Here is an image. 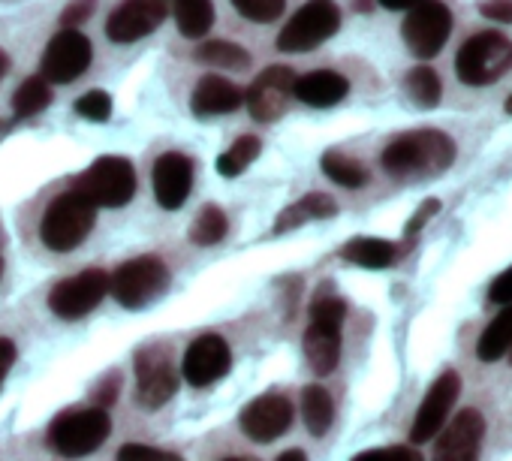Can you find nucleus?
<instances>
[{"label":"nucleus","mask_w":512,"mask_h":461,"mask_svg":"<svg viewBox=\"0 0 512 461\" xmlns=\"http://www.w3.org/2000/svg\"><path fill=\"white\" fill-rule=\"evenodd\" d=\"M94 220H97V205L88 202L79 190H67L55 196L43 211L40 239L55 254L76 251L94 229Z\"/></svg>","instance_id":"1"},{"label":"nucleus","mask_w":512,"mask_h":461,"mask_svg":"<svg viewBox=\"0 0 512 461\" xmlns=\"http://www.w3.org/2000/svg\"><path fill=\"white\" fill-rule=\"evenodd\" d=\"M455 157V145L449 136L437 133V130H419V133H407L401 139H395L386 151H383V169L395 178L404 175H422V172H443Z\"/></svg>","instance_id":"2"},{"label":"nucleus","mask_w":512,"mask_h":461,"mask_svg":"<svg viewBox=\"0 0 512 461\" xmlns=\"http://www.w3.org/2000/svg\"><path fill=\"white\" fill-rule=\"evenodd\" d=\"M109 431H112V422L103 407L64 410L49 425V446L64 458H82L100 449Z\"/></svg>","instance_id":"3"},{"label":"nucleus","mask_w":512,"mask_h":461,"mask_svg":"<svg viewBox=\"0 0 512 461\" xmlns=\"http://www.w3.org/2000/svg\"><path fill=\"white\" fill-rule=\"evenodd\" d=\"M509 67H512V43L497 31H485V34L470 37L455 55L458 79L464 85H473V88L497 82Z\"/></svg>","instance_id":"4"},{"label":"nucleus","mask_w":512,"mask_h":461,"mask_svg":"<svg viewBox=\"0 0 512 461\" xmlns=\"http://www.w3.org/2000/svg\"><path fill=\"white\" fill-rule=\"evenodd\" d=\"M347 305L341 299H320L311 308V326L305 332V356L314 374L326 377L338 368L341 359V323Z\"/></svg>","instance_id":"5"},{"label":"nucleus","mask_w":512,"mask_h":461,"mask_svg":"<svg viewBox=\"0 0 512 461\" xmlns=\"http://www.w3.org/2000/svg\"><path fill=\"white\" fill-rule=\"evenodd\" d=\"M88 202L97 208H118L127 205L136 193V172L133 163L124 157H100L94 160L73 184Z\"/></svg>","instance_id":"6"},{"label":"nucleus","mask_w":512,"mask_h":461,"mask_svg":"<svg viewBox=\"0 0 512 461\" xmlns=\"http://www.w3.org/2000/svg\"><path fill=\"white\" fill-rule=\"evenodd\" d=\"M169 287V269L157 257H136L109 278V293L115 296L118 305L136 311L163 296Z\"/></svg>","instance_id":"7"},{"label":"nucleus","mask_w":512,"mask_h":461,"mask_svg":"<svg viewBox=\"0 0 512 461\" xmlns=\"http://www.w3.org/2000/svg\"><path fill=\"white\" fill-rule=\"evenodd\" d=\"M178 392V371L172 350L157 341L136 353V398L148 410H160Z\"/></svg>","instance_id":"8"},{"label":"nucleus","mask_w":512,"mask_h":461,"mask_svg":"<svg viewBox=\"0 0 512 461\" xmlns=\"http://www.w3.org/2000/svg\"><path fill=\"white\" fill-rule=\"evenodd\" d=\"M341 28V10L335 0H308V4L287 22L278 37L281 52H311L323 46Z\"/></svg>","instance_id":"9"},{"label":"nucleus","mask_w":512,"mask_h":461,"mask_svg":"<svg viewBox=\"0 0 512 461\" xmlns=\"http://www.w3.org/2000/svg\"><path fill=\"white\" fill-rule=\"evenodd\" d=\"M449 31H452V13L446 4H440V0H422V4L407 10L404 28H401L407 49L419 61L440 55V49L449 40Z\"/></svg>","instance_id":"10"},{"label":"nucleus","mask_w":512,"mask_h":461,"mask_svg":"<svg viewBox=\"0 0 512 461\" xmlns=\"http://www.w3.org/2000/svg\"><path fill=\"white\" fill-rule=\"evenodd\" d=\"M106 293H109V275L103 269H85L76 278L61 281L49 293V308L61 320H79L91 314L103 302Z\"/></svg>","instance_id":"11"},{"label":"nucleus","mask_w":512,"mask_h":461,"mask_svg":"<svg viewBox=\"0 0 512 461\" xmlns=\"http://www.w3.org/2000/svg\"><path fill=\"white\" fill-rule=\"evenodd\" d=\"M169 16V0H124L109 13L106 34L112 43H136L154 34Z\"/></svg>","instance_id":"12"},{"label":"nucleus","mask_w":512,"mask_h":461,"mask_svg":"<svg viewBox=\"0 0 512 461\" xmlns=\"http://www.w3.org/2000/svg\"><path fill=\"white\" fill-rule=\"evenodd\" d=\"M91 40L79 31H61L43 52V73L55 85L76 82L91 67Z\"/></svg>","instance_id":"13"},{"label":"nucleus","mask_w":512,"mask_h":461,"mask_svg":"<svg viewBox=\"0 0 512 461\" xmlns=\"http://www.w3.org/2000/svg\"><path fill=\"white\" fill-rule=\"evenodd\" d=\"M293 425V401L269 392L253 398L244 410H241V431L256 440V443H272L281 434H287Z\"/></svg>","instance_id":"14"},{"label":"nucleus","mask_w":512,"mask_h":461,"mask_svg":"<svg viewBox=\"0 0 512 461\" xmlns=\"http://www.w3.org/2000/svg\"><path fill=\"white\" fill-rule=\"evenodd\" d=\"M458 392H461V377L455 371H446L431 383V389L425 392V398L416 410L413 428H410L413 443H428L431 437H437V431L449 419L452 404L458 401Z\"/></svg>","instance_id":"15"},{"label":"nucleus","mask_w":512,"mask_h":461,"mask_svg":"<svg viewBox=\"0 0 512 461\" xmlns=\"http://www.w3.org/2000/svg\"><path fill=\"white\" fill-rule=\"evenodd\" d=\"M296 76L287 67H269L266 73L256 76V82L247 91V109L256 121H275L284 115L290 97H293Z\"/></svg>","instance_id":"16"},{"label":"nucleus","mask_w":512,"mask_h":461,"mask_svg":"<svg viewBox=\"0 0 512 461\" xmlns=\"http://www.w3.org/2000/svg\"><path fill=\"white\" fill-rule=\"evenodd\" d=\"M229 365H232L229 344L220 335H202L187 347L181 374L187 377L190 386H211L214 380L226 377Z\"/></svg>","instance_id":"17"},{"label":"nucleus","mask_w":512,"mask_h":461,"mask_svg":"<svg viewBox=\"0 0 512 461\" xmlns=\"http://www.w3.org/2000/svg\"><path fill=\"white\" fill-rule=\"evenodd\" d=\"M482 437H485V419L479 410L467 407L440 434L437 449H434V461H479Z\"/></svg>","instance_id":"18"},{"label":"nucleus","mask_w":512,"mask_h":461,"mask_svg":"<svg viewBox=\"0 0 512 461\" xmlns=\"http://www.w3.org/2000/svg\"><path fill=\"white\" fill-rule=\"evenodd\" d=\"M190 184H193V160L187 154L166 151L157 157V163H154V196L163 208H169V211L181 208L184 199L190 196Z\"/></svg>","instance_id":"19"},{"label":"nucleus","mask_w":512,"mask_h":461,"mask_svg":"<svg viewBox=\"0 0 512 461\" xmlns=\"http://www.w3.org/2000/svg\"><path fill=\"white\" fill-rule=\"evenodd\" d=\"M244 103V91L238 85H232L229 79L220 76H205L196 82L193 97H190V109L196 115H229Z\"/></svg>","instance_id":"20"},{"label":"nucleus","mask_w":512,"mask_h":461,"mask_svg":"<svg viewBox=\"0 0 512 461\" xmlns=\"http://www.w3.org/2000/svg\"><path fill=\"white\" fill-rule=\"evenodd\" d=\"M347 91H350V82L335 70H314V73L296 79V85H293V94L305 106H314V109L338 106L347 97Z\"/></svg>","instance_id":"21"},{"label":"nucleus","mask_w":512,"mask_h":461,"mask_svg":"<svg viewBox=\"0 0 512 461\" xmlns=\"http://www.w3.org/2000/svg\"><path fill=\"white\" fill-rule=\"evenodd\" d=\"M338 205L332 196L326 193H308L305 199H299L296 205L284 208V214L278 217L275 223V233H290V229L308 223V220H326V217H335Z\"/></svg>","instance_id":"22"},{"label":"nucleus","mask_w":512,"mask_h":461,"mask_svg":"<svg viewBox=\"0 0 512 461\" xmlns=\"http://www.w3.org/2000/svg\"><path fill=\"white\" fill-rule=\"evenodd\" d=\"M344 260L362 269H389L398 260V248L386 239H353L344 248Z\"/></svg>","instance_id":"23"},{"label":"nucleus","mask_w":512,"mask_h":461,"mask_svg":"<svg viewBox=\"0 0 512 461\" xmlns=\"http://www.w3.org/2000/svg\"><path fill=\"white\" fill-rule=\"evenodd\" d=\"M169 4L175 13V25L184 37L199 40L211 31V25H214L211 0H169Z\"/></svg>","instance_id":"24"},{"label":"nucleus","mask_w":512,"mask_h":461,"mask_svg":"<svg viewBox=\"0 0 512 461\" xmlns=\"http://www.w3.org/2000/svg\"><path fill=\"white\" fill-rule=\"evenodd\" d=\"M302 416H305L308 431L314 437H323L332 428V422H335V401H332V395L323 386H317V383L305 386V392H302Z\"/></svg>","instance_id":"25"},{"label":"nucleus","mask_w":512,"mask_h":461,"mask_svg":"<svg viewBox=\"0 0 512 461\" xmlns=\"http://www.w3.org/2000/svg\"><path fill=\"white\" fill-rule=\"evenodd\" d=\"M512 347V305H506L482 332L479 344H476V356L482 362H497L509 353Z\"/></svg>","instance_id":"26"},{"label":"nucleus","mask_w":512,"mask_h":461,"mask_svg":"<svg viewBox=\"0 0 512 461\" xmlns=\"http://www.w3.org/2000/svg\"><path fill=\"white\" fill-rule=\"evenodd\" d=\"M260 151H263V142L256 139V136H238V139L229 145V151H223V154L217 157V172H220L223 178H235V175H241L256 157H260Z\"/></svg>","instance_id":"27"},{"label":"nucleus","mask_w":512,"mask_h":461,"mask_svg":"<svg viewBox=\"0 0 512 461\" xmlns=\"http://www.w3.org/2000/svg\"><path fill=\"white\" fill-rule=\"evenodd\" d=\"M226 226H229L226 223V214L217 205H205L199 211V217L193 220V226H190V242L199 245V248H211V245L223 242Z\"/></svg>","instance_id":"28"},{"label":"nucleus","mask_w":512,"mask_h":461,"mask_svg":"<svg viewBox=\"0 0 512 461\" xmlns=\"http://www.w3.org/2000/svg\"><path fill=\"white\" fill-rule=\"evenodd\" d=\"M323 172H326L335 184L350 187V190H356V187H362V184L368 181V169H365L362 163H356L353 157H344V154H338V151H326V154H323Z\"/></svg>","instance_id":"29"},{"label":"nucleus","mask_w":512,"mask_h":461,"mask_svg":"<svg viewBox=\"0 0 512 461\" xmlns=\"http://www.w3.org/2000/svg\"><path fill=\"white\" fill-rule=\"evenodd\" d=\"M407 94H410V100L416 103V106H422V109H434L437 103H440V79H437V73L431 70V67H413L410 73H407Z\"/></svg>","instance_id":"30"},{"label":"nucleus","mask_w":512,"mask_h":461,"mask_svg":"<svg viewBox=\"0 0 512 461\" xmlns=\"http://www.w3.org/2000/svg\"><path fill=\"white\" fill-rule=\"evenodd\" d=\"M49 103H52V88H49L46 79H25L19 85V91L13 94V109H16L19 118L43 112Z\"/></svg>","instance_id":"31"},{"label":"nucleus","mask_w":512,"mask_h":461,"mask_svg":"<svg viewBox=\"0 0 512 461\" xmlns=\"http://www.w3.org/2000/svg\"><path fill=\"white\" fill-rule=\"evenodd\" d=\"M196 58L202 64H211V67H226V70H238V67H247L250 55L235 46V43H226V40H208L205 46L196 49Z\"/></svg>","instance_id":"32"},{"label":"nucleus","mask_w":512,"mask_h":461,"mask_svg":"<svg viewBox=\"0 0 512 461\" xmlns=\"http://www.w3.org/2000/svg\"><path fill=\"white\" fill-rule=\"evenodd\" d=\"M232 7H235L244 19L263 25V22H275V19L284 13L287 0H232Z\"/></svg>","instance_id":"33"},{"label":"nucleus","mask_w":512,"mask_h":461,"mask_svg":"<svg viewBox=\"0 0 512 461\" xmlns=\"http://www.w3.org/2000/svg\"><path fill=\"white\" fill-rule=\"evenodd\" d=\"M76 112L88 121H109L112 115V97L106 91H88L85 97H79Z\"/></svg>","instance_id":"34"},{"label":"nucleus","mask_w":512,"mask_h":461,"mask_svg":"<svg viewBox=\"0 0 512 461\" xmlns=\"http://www.w3.org/2000/svg\"><path fill=\"white\" fill-rule=\"evenodd\" d=\"M118 461H184L175 452L157 449V446H145V443H124L118 449Z\"/></svg>","instance_id":"35"},{"label":"nucleus","mask_w":512,"mask_h":461,"mask_svg":"<svg viewBox=\"0 0 512 461\" xmlns=\"http://www.w3.org/2000/svg\"><path fill=\"white\" fill-rule=\"evenodd\" d=\"M353 461H422L416 449H407V446H389V449H368V452H359Z\"/></svg>","instance_id":"36"},{"label":"nucleus","mask_w":512,"mask_h":461,"mask_svg":"<svg viewBox=\"0 0 512 461\" xmlns=\"http://www.w3.org/2000/svg\"><path fill=\"white\" fill-rule=\"evenodd\" d=\"M488 302H494V305H512V266H509L503 275H497V278L491 281V287H488Z\"/></svg>","instance_id":"37"},{"label":"nucleus","mask_w":512,"mask_h":461,"mask_svg":"<svg viewBox=\"0 0 512 461\" xmlns=\"http://www.w3.org/2000/svg\"><path fill=\"white\" fill-rule=\"evenodd\" d=\"M485 19H494V22H512V0H488V4L479 7Z\"/></svg>","instance_id":"38"},{"label":"nucleus","mask_w":512,"mask_h":461,"mask_svg":"<svg viewBox=\"0 0 512 461\" xmlns=\"http://www.w3.org/2000/svg\"><path fill=\"white\" fill-rule=\"evenodd\" d=\"M437 208H440V202H437V199H428V202H422V205H419V211L413 214V220L407 223V236H416L419 229H422V223H428V220L437 214Z\"/></svg>","instance_id":"39"},{"label":"nucleus","mask_w":512,"mask_h":461,"mask_svg":"<svg viewBox=\"0 0 512 461\" xmlns=\"http://www.w3.org/2000/svg\"><path fill=\"white\" fill-rule=\"evenodd\" d=\"M91 10H94V0H76V4H70V7L64 10V25H79V22H85V19L91 16Z\"/></svg>","instance_id":"40"},{"label":"nucleus","mask_w":512,"mask_h":461,"mask_svg":"<svg viewBox=\"0 0 512 461\" xmlns=\"http://www.w3.org/2000/svg\"><path fill=\"white\" fill-rule=\"evenodd\" d=\"M118 386H121V383H118V377H115V374H109V377L94 389V401H97L94 407H100V404H112V401H115V395H118Z\"/></svg>","instance_id":"41"},{"label":"nucleus","mask_w":512,"mask_h":461,"mask_svg":"<svg viewBox=\"0 0 512 461\" xmlns=\"http://www.w3.org/2000/svg\"><path fill=\"white\" fill-rule=\"evenodd\" d=\"M13 362H16V344L10 338H0V383L10 374Z\"/></svg>","instance_id":"42"},{"label":"nucleus","mask_w":512,"mask_h":461,"mask_svg":"<svg viewBox=\"0 0 512 461\" xmlns=\"http://www.w3.org/2000/svg\"><path fill=\"white\" fill-rule=\"evenodd\" d=\"M380 7H386V10H413L416 4H422V0H377Z\"/></svg>","instance_id":"43"},{"label":"nucleus","mask_w":512,"mask_h":461,"mask_svg":"<svg viewBox=\"0 0 512 461\" xmlns=\"http://www.w3.org/2000/svg\"><path fill=\"white\" fill-rule=\"evenodd\" d=\"M278 461H308L302 449H287L284 455H278Z\"/></svg>","instance_id":"44"},{"label":"nucleus","mask_w":512,"mask_h":461,"mask_svg":"<svg viewBox=\"0 0 512 461\" xmlns=\"http://www.w3.org/2000/svg\"><path fill=\"white\" fill-rule=\"evenodd\" d=\"M7 70H10V58H7V52H0V79L7 76Z\"/></svg>","instance_id":"45"},{"label":"nucleus","mask_w":512,"mask_h":461,"mask_svg":"<svg viewBox=\"0 0 512 461\" xmlns=\"http://www.w3.org/2000/svg\"><path fill=\"white\" fill-rule=\"evenodd\" d=\"M506 112L512 115V94H509V100H506Z\"/></svg>","instance_id":"46"},{"label":"nucleus","mask_w":512,"mask_h":461,"mask_svg":"<svg viewBox=\"0 0 512 461\" xmlns=\"http://www.w3.org/2000/svg\"><path fill=\"white\" fill-rule=\"evenodd\" d=\"M226 461H238V458H226Z\"/></svg>","instance_id":"47"}]
</instances>
